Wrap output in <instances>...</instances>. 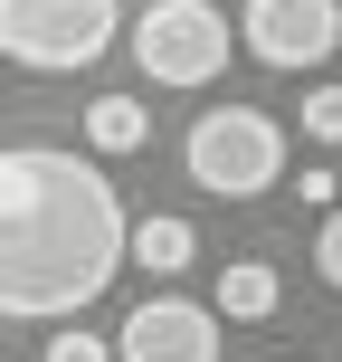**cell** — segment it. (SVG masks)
Here are the masks:
<instances>
[{"mask_svg":"<svg viewBox=\"0 0 342 362\" xmlns=\"http://www.w3.org/2000/svg\"><path fill=\"white\" fill-rule=\"evenodd\" d=\"M133 219L114 181L76 163L67 144H0V315H57L95 305L124 276Z\"/></svg>","mask_w":342,"mask_h":362,"instance_id":"6da1fadb","label":"cell"},{"mask_svg":"<svg viewBox=\"0 0 342 362\" xmlns=\"http://www.w3.org/2000/svg\"><path fill=\"white\" fill-rule=\"evenodd\" d=\"M181 163L209 200H257L286 181V124L267 105H209L190 124V144H181Z\"/></svg>","mask_w":342,"mask_h":362,"instance_id":"7a4b0ae2","label":"cell"},{"mask_svg":"<svg viewBox=\"0 0 342 362\" xmlns=\"http://www.w3.org/2000/svg\"><path fill=\"white\" fill-rule=\"evenodd\" d=\"M124 0H0V57L38 76H76L114 48Z\"/></svg>","mask_w":342,"mask_h":362,"instance_id":"3957f363","label":"cell"},{"mask_svg":"<svg viewBox=\"0 0 342 362\" xmlns=\"http://www.w3.org/2000/svg\"><path fill=\"white\" fill-rule=\"evenodd\" d=\"M228 48L238 38L219 0H143V19H133V67L152 86H209L228 67Z\"/></svg>","mask_w":342,"mask_h":362,"instance_id":"277c9868","label":"cell"},{"mask_svg":"<svg viewBox=\"0 0 342 362\" xmlns=\"http://www.w3.org/2000/svg\"><path fill=\"white\" fill-rule=\"evenodd\" d=\"M238 48L257 57V67H324L342 48V0H248V19H238Z\"/></svg>","mask_w":342,"mask_h":362,"instance_id":"5b68a950","label":"cell"},{"mask_svg":"<svg viewBox=\"0 0 342 362\" xmlns=\"http://www.w3.org/2000/svg\"><path fill=\"white\" fill-rule=\"evenodd\" d=\"M114 362H219V305L190 296H143L114 334Z\"/></svg>","mask_w":342,"mask_h":362,"instance_id":"8992f818","label":"cell"},{"mask_svg":"<svg viewBox=\"0 0 342 362\" xmlns=\"http://www.w3.org/2000/svg\"><path fill=\"white\" fill-rule=\"evenodd\" d=\"M276 267L267 257H228V267H219V315H228V325H267L276 315Z\"/></svg>","mask_w":342,"mask_h":362,"instance_id":"52a82bcc","label":"cell"},{"mask_svg":"<svg viewBox=\"0 0 342 362\" xmlns=\"http://www.w3.org/2000/svg\"><path fill=\"white\" fill-rule=\"evenodd\" d=\"M133 267H152V276H171V267H190L200 257V238H190V219H133Z\"/></svg>","mask_w":342,"mask_h":362,"instance_id":"ba28073f","label":"cell"},{"mask_svg":"<svg viewBox=\"0 0 342 362\" xmlns=\"http://www.w3.org/2000/svg\"><path fill=\"white\" fill-rule=\"evenodd\" d=\"M143 134H152V115L133 105V95H95L86 105V144L95 153H143Z\"/></svg>","mask_w":342,"mask_h":362,"instance_id":"9c48e42d","label":"cell"},{"mask_svg":"<svg viewBox=\"0 0 342 362\" xmlns=\"http://www.w3.org/2000/svg\"><path fill=\"white\" fill-rule=\"evenodd\" d=\"M305 134H314V144H342V86H314L305 95Z\"/></svg>","mask_w":342,"mask_h":362,"instance_id":"30bf717a","label":"cell"},{"mask_svg":"<svg viewBox=\"0 0 342 362\" xmlns=\"http://www.w3.org/2000/svg\"><path fill=\"white\" fill-rule=\"evenodd\" d=\"M314 267H324V286L342 296V210L324 219V238H314Z\"/></svg>","mask_w":342,"mask_h":362,"instance_id":"8fae6325","label":"cell"},{"mask_svg":"<svg viewBox=\"0 0 342 362\" xmlns=\"http://www.w3.org/2000/svg\"><path fill=\"white\" fill-rule=\"evenodd\" d=\"M48 362H114V344H95V334H76V325H67V334L48 344Z\"/></svg>","mask_w":342,"mask_h":362,"instance_id":"7c38bea8","label":"cell"}]
</instances>
